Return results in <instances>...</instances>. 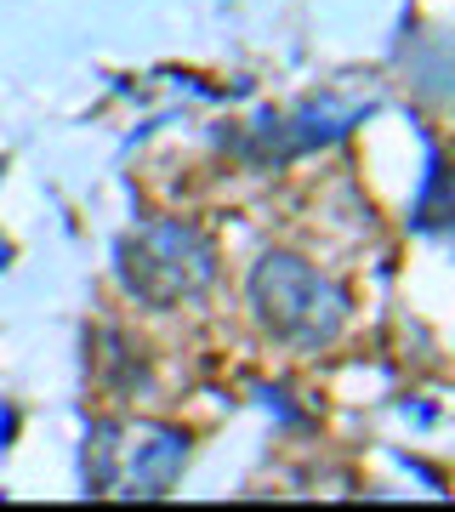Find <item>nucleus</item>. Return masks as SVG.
I'll return each mask as SVG.
<instances>
[{
  "label": "nucleus",
  "instance_id": "nucleus-1",
  "mask_svg": "<svg viewBox=\"0 0 455 512\" xmlns=\"http://www.w3.org/2000/svg\"><path fill=\"white\" fill-rule=\"evenodd\" d=\"M211 279V251L188 228H148L143 239L126 245V285L137 296L171 302V296L200 291Z\"/></svg>",
  "mask_w": 455,
  "mask_h": 512
}]
</instances>
